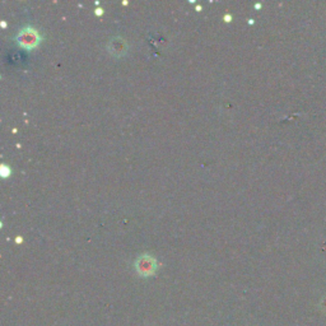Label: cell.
Listing matches in <instances>:
<instances>
[{"label": "cell", "mask_w": 326, "mask_h": 326, "mask_svg": "<svg viewBox=\"0 0 326 326\" xmlns=\"http://www.w3.org/2000/svg\"><path fill=\"white\" fill-rule=\"evenodd\" d=\"M40 41L39 32L32 27H26L18 34V42L20 45H22L23 47H27V49H32V47L36 46Z\"/></svg>", "instance_id": "obj_1"}, {"label": "cell", "mask_w": 326, "mask_h": 326, "mask_svg": "<svg viewBox=\"0 0 326 326\" xmlns=\"http://www.w3.org/2000/svg\"><path fill=\"white\" fill-rule=\"evenodd\" d=\"M136 270L140 273L141 275H151L152 273L156 270V260H154L152 256L148 255H141L140 258L136 260L135 263Z\"/></svg>", "instance_id": "obj_2"}, {"label": "cell", "mask_w": 326, "mask_h": 326, "mask_svg": "<svg viewBox=\"0 0 326 326\" xmlns=\"http://www.w3.org/2000/svg\"><path fill=\"white\" fill-rule=\"evenodd\" d=\"M110 46H112L111 52H114V54H122V52L125 51V49H126V44H125L124 40L121 39H119V41H117L116 39L111 40Z\"/></svg>", "instance_id": "obj_3"}]
</instances>
